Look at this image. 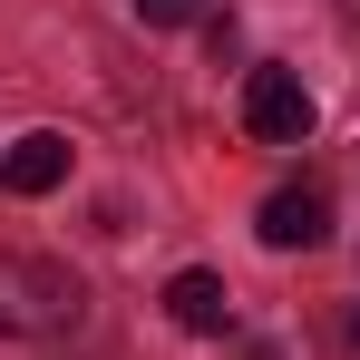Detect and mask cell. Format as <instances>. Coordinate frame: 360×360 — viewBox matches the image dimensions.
<instances>
[{
  "label": "cell",
  "mask_w": 360,
  "mask_h": 360,
  "mask_svg": "<svg viewBox=\"0 0 360 360\" xmlns=\"http://www.w3.org/2000/svg\"><path fill=\"white\" fill-rule=\"evenodd\" d=\"M78 273L49 253H0V341H59L78 321Z\"/></svg>",
  "instance_id": "1"
},
{
  "label": "cell",
  "mask_w": 360,
  "mask_h": 360,
  "mask_svg": "<svg viewBox=\"0 0 360 360\" xmlns=\"http://www.w3.org/2000/svg\"><path fill=\"white\" fill-rule=\"evenodd\" d=\"M243 136L253 146H302L311 136V88L292 68H253L243 78Z\"/></svg>",
  "instance_id": "2"
},
{
  "label": "cell",
  "mask_w": 360,
  "mask_h": 360,
  "mask_svg": "<svg viewBox=\"0 0 360 360\" xmlns=\"http://www.w3.org/2000/svg\"><path fill=\"white\" fill-rule=\"evenodd\" d=\"M253 234L273 243V253H311V243H331V195L321 185H283V195H263V224Z\"/></svg>",
  "instance_id": "3"
},
{
  "label": "cell",
  "mask_w": 360,
  "mask_h": 360,
  "mask_svg": "<svg viewBox=\"0 0 360 360\" xmlns=\"http://www.w3.org/2000/svg\"><path fill=\"white\" fill-rule=\"evenodd\" d=\"M0 185H10V195H59V185H68V136H59V127H30V136H10V156H0Z\"/></svg>",
  "instance_id": "4"
},
{
  "label": "cell",
  "mask_w": 360,
  "mask_h": 360,
  "mask_svg": "<svg viewBox=\"0 0 360 360\" xmlns=\"http://www.w3.org/2000/svg\"><path fill=\"white\" fill-rule=\"evenodd\" d=\"M166 311H176V331H224V321H234V292H224V273L195 263V273L166 283Z\"/></svg>",
  "instance_id": "5"
},
{
  "label": "cell",
  "mask_w": 360,
  "mask_h": 360,
  "mask_svg": "<svg viewBox=\"0 0 360 360\" xmlns=\"http://www.w3.org/2000/svg\"><path fill=\"white\" fill-rule=\"evenodd\" d=\"M195 10H205V0H136V20H146V30H176V20H195Z\"/></svg>",
  "instance_id": "6"
},
{
  "label": "cell",
  "mask_w": 360,
  "mask_h": 360,
  "mask_svg": "<svg viewBox=\"0 0 360 360\" xmlns=\"http://www.w3.org/2000/svg\"><path fill=\"white\" fill-rule=\"evenodd\" d=\"M243 360H283V351H273V341H253V351H243Z\"/></svg>",
  "instance_id": "7"
},
{
  "label": "cell",
  "mask_w": 360,
  "mask_h": 360,
  "mask_svg": "<svg viewBox=\"0 0 360 360\" xmlns=\"http://www.w3.org/2000/svg\"><path fill=\"white\" fill-rule=\"evenodd\" d=\"M341 20H351V30H360V0H341Z\"/></svg>",
  "instance_id": "8"
}]
</instances>
